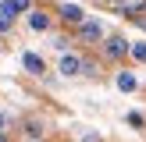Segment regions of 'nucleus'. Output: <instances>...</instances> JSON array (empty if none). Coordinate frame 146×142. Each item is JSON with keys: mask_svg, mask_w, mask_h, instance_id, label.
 <instances>
[{"mask_svg": "<svg viewBox=\"0 0 146 142\" xmlns=\"http://www.w3.org/2000/svg\"><path fill=\"white\" fill-rule=\"evenodd\" d=\"M57 71H61L64 78H75V75H82V71H86V64H82V57L64 53V57H61V64H57Z\"/></svg>", "mask_w": 146, "mask_h": 142, "instance_id": "1", "label": "nucleus"}, {"mask_svg": "<svg viewBox=\"0 0 146 142\" xmlns=\"http://www.w3.org/2000/svg\"><path fill=\"white\" fill-rule=\"evenodd\" d=\"M78 36H82L86 43H96V39H104V25H100V21H82V25H78Z\"/></svg>", "mask_w": 146, "mask_h": 142, "instance_id": "2", "label": "nucleus"}, {"mask_svg": "<svg viewBox=\"0 0 146 142\" xmlns=\"http://www.w3.org/2000/svg\"><path fill=\"white\" fill-rule=\"evenodd\" d=\"M61 18L68 21V25H82V21H86V11L78 4H61Z\"/></svg>", "mask_w": 146, "mask_h": 142, "instance_id": "3", "label": "nucleus"}, {"mask_svg": "<svg viewBox=\"0 0 146 142\" xmlns=\"http://www.w3.org/2000/svg\"><path fill=\"white\" fill-rule=\"evenodd\" d=\"M128 50H132V43L121 39V36H111V39H107V57H125Z\"/></svg>", "mask_w": 146, "mask_h": 142, "instance_id": "4", "label": "nucleus"}, {"mask_svg": "<svg viewBox=\"0 0 146 142\" xmlns=\"http://www.w3.org/2000/svg\"><path fill=\"white\" fill-rule=\"evenodd\" d=\"M114 85H118L121 92H135V89H139V78H135L132 71H118V78H114Z\"/></svg>", "mask_w": 146, "mask_h": 142, "instance_id": "5", "label": "nucleus"}, {"mask_svg": "<svg viewBox=\"0 0 146 142\" xmlns=\"http://www.w3.org/2000/svg\"><path fill=\"white\" fill-rule=\"evenodd\" d=\"M29 28H32V32H46V28H50V14L29 11Z\"/></svg>", "mask_w": 146, "mask_h": 142, "instance_id": "6", "label": "nucleus"}, {"mask_svg": "<svg viewBox=\"0 0 146 142\" xmlns=\"http://www.w3.org/2000/svg\"><path fill=\"white\" fill-rule=\"evenodd\" d=\"M21 64H25L29 75H43V57L39 53H21Z\"/></svg>", "mask_w": 146, "mask_h": 142, "instance_id": "7", "label": "nucleus"}, {"mask_svg": "<svg viewBox=\"0 0 146 142\" xmlns=\"http://www.w3.org/2000/svg\"><path fill=\"white\" fill-rule=\"evenodd\" d=\"M118 11L121 14H143L146 11V0H118Z\"/></svg>", "mask_w": 146, "mask_h": 142, "instance_id": "8", "label": "nucleus"}, {"mask_svg": "<svg viewBox=\"0 0 146 142\" xmlns=\"http://www.w3.org/2000/svg\"><path fill=\"white\" fill-rule=\"evenodd\" d=\"M4 7L11 14H21V11H32V0H4Z\"/></svg>", "mask_w": 146, "mask_h": 142, "instance_id": "9", "label": "nucleus"}, {"mask_svg": "<svg viewBox=\"0 0 146 142\" xmlns=\"http://www.w3.org/2000/svg\"><path fill=\"white\" fill-rule=\"evenodd\" d=\"M11 21H14V14L7 11V7H0V32H7V28H11Z\"/></svg>", "mask_w": 146, "mask_h": 142, "instance_id": "10", "label": "nucleus"}, {"mask_svg": "<svg viewBox=\"0 0 146 142\" xmlns=\"http://www.w3.org/2000/svg\"><path fill=\"white\" fill-rule=\"evenodd\" d=\"M128 53H132L135 60H143V64H146V43H132V50H128Z\"/></svg>", "mask_w": 146, "mask_h": 142, "instance_id": "11", "label": "nucleus"}, {"mask_svg": "<svg viewBox=\"0 0 146 142\" xmlns=\"http://www.w3.org/2000/svg\"><path fill=\"white\" fill-rule=\"evenodd\" d=\"M128 124H132V128H143V114L132 110V114H128Z\"/></svg>", "mask_w": 146, "mask_h": 142, "instance_id": "12", "label": "nucleus"}, {"mask_svg": "<svg viewBox=\"0 0 146 142\" xmlns=\"http://www.w3.org/2000/svg\"><path fill=\"white\" fill-rule=\"evenodd\" d=\"M4 128H7V114L0 110V131H4Z\"/></svg>", "mask_w": 146, "mask_h": 142, "instance_id": "13", "label": "nucleus"}, {"mask_svg": "<svg viewBox=\"0 0 146 142\" xmlns=\"http://www.w3.org/2000/svg\"><path fill=\"white\" fill-rule=\"evenodd\" d=\"M0 142H7V135H4V131H0Z\"/></svg>", "mask_w": 146, "mask_h": 142, "instance_id": "14", "label": "nucleus"}, {"mask_svg": "<svg viewBox=\"0 0 146 142\" xmlns=\"http://www.w3.org/2000/svg\"><path fill=\"white\" fill-rule=\"evenodd\" d=\"M143 28H146V18H143Z\"/></svg>", "mask_w": 146, "mask_h": 142, "instance_id": "15", "label": "nucleus"}, {"mask_svg": "<svg viewBox=\"0 0 146 142\" xmlns=\"http://www.w3.org/2000/svg\"><path fill=\"white\" fill-rule=\"evenodd\" d=\"M114 4H118V0H114Z\"/></svg>", "mask_w": 146, "mask_h": 142, "instance_id": "16", "label": "nucleus"}]
</instances>
